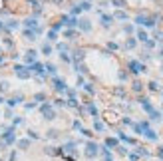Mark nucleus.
Segmentation results:
<instances>
[{
    "mask_svg": "<svg viewBox=\"0 0 163 161\" xmlns=\"http://www.w3.org/2000/svg\"><path fill=\"white\" fill-rule=\"evenodd\" d=\"M14 72H16V76L22 78V80H28V78L32 76V72H30L28 66H14Z\"/></svg>",
    "mask_w": 163,
    "mask_h": 161,
    "instance_id": "obj_1",
    "label": "nucleus"
},
{
    "mask_svg": "<svg viewBox=\"0 0 163 161\" xmlns=\"http://www.w3.org/2000/svg\"><path fill=\"white\" fill-rule=\"evenodd\" d=\"M40 111L44 114L46 119H54V117H56V111L50 107V103H42V106H40Z\"/></svg>",
    "mask_w": 163,
    "mask_h": 161,
    "instance_id": "obj_2",
    "label": "nucleus"
},
{
    "mask_svg": "<svg viewBox=\"0 0 163 161\" xmlns=\"http://www.w3.org/2000/svg\"><path fill=\"white\" fill-rule=\"evenodd\" d=\"M129 70L133 72V74H139V72H145V66L141 64V62H137V60H131L129 62Z\"/></svg>",
    "mask_w": 163,
    "mask_h": 161,
    "instance_id": "obj_3",
    "label": "nucleus"
},
{
    "mask_svg": "<svg viewBox=\"0 0 163 161\" xmlns=\"http://www.w3.org/2000/svg\"><path fill=\"white\" fill-rule=\"evenodd\" d=\"M36 50H28L26 54H24V62H26L28 66H32V64H36Z\"/></svg>",
    "mask_w": 163,
    "mask_h": 161,
    "instance_id": "obj_4",
    "label": "nucleus"
},
{
    "mask_svg": "<svg viewBox=\"0 0 163 161\" xmlns=\"http://www.w3.org/2000/svg\"><path fill=\"white\" fill-rule=\"evenodd\" d=\"M2 139L6 141V145H10V143H14V127H8L6 131H4V135H2Z\"/></svg>",
    "mask_w": 163,
    "mask_h": 161,
    "instance_id": "obj_5",
    "label": "nucleus"
},
{
    "mask_svg": "<svg viewBox=\"0 0 163 161\" xmlns=\"http://www.w3.org/2000/svg\"><path fill=\"white\" fill-rule=\"evenodd\" d=\"M74 56H72V62H76V64H82L84 62V58H86V52L84 50H74Z\"/></svg>",
    "mask_w": 163,
    "mask_h": 161,
    "instance_id": "obj_6",
    "label": "nucleus"
},
{
    "mask_svg": "<svg viewBox=\"0 0 163 161\" xmlns=\"http://www.w3.org/2000/svg\"><path fill=\"white\" fill-rule=\"evenodd\" d=\"M86 155H88V157H96V155H98V145H96V143H88V145H86Z\"/></svg>",
    "mask_w": 163,
    "mask_h": 161,
    "instance_id": "obj_7",
    "label": "nucleus"
},
{
    "mask_svg": "<svg viewBox=\"0 0 163 161\" xmlns=\"http://www.w3.org/2000/svg\"><path fill=\"white\" fill-rule=\"evenodd\" d=\"M30 68V72H32V74H44V64H38V62H36V64H32V66H28Z\"/></svg>",
    "mask_w": 163,
    "mask_h": 161,
    "instance_id": "obj_8",
    "label": "nucleus"
},
{
    "mask_svg": "<svg viewBox=\"0 0 163 161\" xmlns=\"http://www.w3.org/2000/svg\"><path fill=\"white\" fill-rule=\"evenodd\" d=\"M22 36H24V38H26L28 42H34V40H36V36H38V34L34 32V30H26V28H24V32H22Z\"/></svg>",
    "mask_w": 163,
    "mask_h": 161,
    "instance_id": "obj_9",
    "label": "nucleus"
},
{
    "mask_svg": "<svg viewBox=\"0 0 163 161\" xmlns=\"http://www.w3.org/2000/svg\"><path fill=\"white\" fill-rule=\"evenodd\" d=\"M16 28H18V22H16V20H6V22H4V30H6V32L16 30Z\"/></svg>",
    "mask_w": 163,
    "mask_h": 161,
    "instance_id": "obj_10",
    "label": "nucleus"
},
{
    "mask_svg": "<svg viewBox=\"0 0 163 161\" xmlns=\"http://www.w3.org/2000/svg\"><path fill=\"white\" fill-rule=\"evenodd\" d=\"M78 26L82 28L84 32H90V30H91V24H90V20H86V18H84V20H78Z\"/></svg>",
    "mask_w": 163,
    "mask_h": 161,
    "instance_id": "obj_11",
    "label": "nucleus"
},
{
    "mask_svg": "<svg viewBox=\"0 0 163 161\" xmlns=\"http://www.w3.org/2000/svg\"><path fill=\"white\" fill-rule=\"evenodd\" d=\"M111 22H113V16H105V14H102V26L104 28H110Z\"/></svg>",
    "mask_w": 163,
    "mask_h": 161,
    "instance_id": "obj_12",
    "label": "nucleus"
},
{
    "mask_svg": "<svg viewBox=\"0 0 163 161\" xmlns=\"http://www.w3.org/2000/svg\"><path fill=\"white\" fill-rule=\"evenodd\" d=\"M54 90H58V92H64V90H66L64 80H56V78H54Z\"/></svg>",
    "mask_w": 163,
    "mask_h": 161,
    "instance_id": "obj_13",
    "label": "nucleus"
},
{
    "mask_svg": "<svg viewBox=\"0 0 163 161\" xmlns=\"http://www.w3.org/2000/svg\"><path fill=\"white\" fill-rule=\"evenodd\" d=\"M113 20H127V12H124V10H118V12L113 14Z\"/></svg>",
    "mask_w": 163,
    "mask_h": 161,
    "instance_id": "obj_14",
    "label": "nucleus"
},
{
    "mask_svg": "<svg viewBox=\"0 0 163 161\" xmlns=\"http://www.w3.org/2000/svg\"><path fill=\"white\" fill-rule=\"evenodd\" d=\"M131 90H133L135 94H139V92L143 90V84H141V82H139V80H135V82H133V84H131Z\"/></svg>",
    "mask_w": 163,
    "mask_h": 161,
    "instance_id": "obj_15",
    "label": "nucleus"
},
{
    "mask_svg": "<svg viewBox=\"0 0 163 161\" xmlns=\"http://www.w3.org/2000/svg\"><path fill=\"white\" fill-rule=\"evenodd\" d=\"M135 44H137L135 38H127V40H125V48H127V50H133V48H135Z\"/></svg>",
    "mask_w": 163,
    "mask_h": 161,
    "instance_id": "obj_16",
    "label": "nucleus"
},
{
    "mask_svg": "<svg viewBox=\"0 0 163 161\" xmlns=\"http://www.w3.org/2000/svg\"><path fill=\"white\" fill-rule=\"evenodd\" d=\"M2 44H4L6 48H10V50L14 48V42H12V38H10V36H6V38H2Z\"/></svg>",
    "mask_w": 163,
    "mask_h": 161,
    "instance_id": "obj_17",
    "label": "nucleus"
},
{
    "mask_svg": "<svg viewBox=\"0 0 163 161\" xmlns=\"http://www.w3.org/2000/svg\"><path fill=\"white\" fill-rule=\"evenodd\" d=\"M147 87H149L151 92H159V90H161V87H159V84H157V82H149V84H147Z\"/></svg>",
    "mask_w": 163,
    "mask_h": 161,
    "instance_id": "obj_18",
    "label": "nucleus"
},
{
    "mask_svg": "<svg viewBox=\"0 0 163 161\" xmlns=\"http://www.w3.org/2000/svg\"><path fill=\"white\" fill-rule=\"evenodd\" d=\"M18 147L20 149H28V147H30V141H28V139H20L18 141Z\"/></svg>",
    "mask_w": 163,
    "mask_h": 161,
    "instance_id": "obj_19",
    "label": "nucleus"
},
{
    "mask_svg": "<svg viewBox=\"0 0 163 161\" xmlns=\"http://www.w3.org/2000/svg\"><path fill=\"white\" fill-rule=\"evenodd\" d=\"M8 90H10V84H8V82H0V94H4Z\"/></svg>",
    "mask_w": 163,
    "mask_h": 161,
    "instance_id": "obj_20",
    "label": "nucleus"
},
{
    "mask_svg": "<svg viewBox=\"0 0 163 161\" xmlns=\"http://www.w3.org/2000/svg\"><path fill=\"white\" fill-rule=\"evenodd\" d=\"M137 40H141V42H147V34H145L143 30H137Z\"/></svg>",
    "mask_w": 163,
    "mask_h": 161,
    "instance_id": "obj_21",
    "label": "nucleus"
},
{
    "mask_svg": "<svg viewBox=\"0 0 163 161\" xmlns=\"http://www.w3.org/2000/svg\"><path fill=\"white\" fill-rule=\"evenodd\" d=\"M64 36H66V38H68V40H74V38H76L78 34L74 32V30H66V32H64Z\"/></svg>",
    "mask_w": 163,
    "mask_h": 161,
    "instance_id": "obj_22",
    "label": "nucleus"
},
{
    "mask_svg": "<svg viewBox=\"0 0 163 161\" xmlns=\"http://www.w3.org/2000/svg\"><path fill=\"white\" fill-rule=\"evenodd\" d=\"M42 52H44L46 56H50V54H52V46H50V44H42Z\"/></svg>",
    "mask_w": 163,
    "mask_h": 161,
    "instance_id": "obj_23",
    "label": "nucleus"
},
{
    "mask_svg": "<svg viewBox=\"0 0 163 161\" xmlns=\"http://www.w3.org/2000/svg\"><path fill=\"white\" fill-rule=\"evenodd\" d=\"M44 70H48L50 74H56V66H54V64H46V66H44Z\"/></svg>",
    "mask_w": 163,
    "mask_h": 161,
    "instance_id": "obj_24",
    "label": "nucleus"
},
{
    "mask_svg": "<svg viewBox=\"0 0 163 161\" xmlns=\"http://www.w3.org/2000/svg\"><path fill=\"white\" fill-rule=\"evenodd\" d=\"M113 94H115V95H125V90L119 86V87H115V90H113Z\"/></svg>",
    "mask_w": 163,
    "mask_h": 161,
    "instance_id": "obj_25",
    "label": "nucleus"
},
{
    "mask_svg": "<svg viewBox=\"0 0 163 161\" xmlns=\"http://www.w3.org/2000/svg\"><path fill=\"white\" fill-rule=\"evenodd\" d=\"M78 6L82 8V10H90V8H91V4H90V2H86V0H84V2H82V4H78Z\"/></svg>",
    "mask_w": 163,
    "mask_h": 161,
    "instance_id": "obj_26",
    "label": "nucleus"
},
{
    "mask_svg": "<svg viewBox=\"0 0 163 161\" xmlns=\"http://www.w3.org/2000/svg\"><path fill=\"white\" fill-rule=\"evenodd\" d=\"M111 2H113L118 8H124V6H125V0H111Z\"/></svg>",
    "mask_w": 163,
    "mask_h": 161,
    "instance_id": "obj_27",
    "label": "nucleus"
},
{
    "mask_svg": "<svg viewBox=\"0 0 163 161\" xmlns=\"http://www.w3.org/2000/svg\"><path fill=\"white\" fill-rule=\"evenodd\" d=\"M56 38H58V34H56V32H54V30H50V32H48V40H56Z\"/></svg>",
    "mask_w": 163,
    "mask_h": 161,
    "instance_id": "obj_28",
    "label": "nucleus"
},
{
    "mask_svg": "<svg viewBox=\"0 0 163 161\" xmlns=\"http://www.w3.org/2000/svg\"><path fill=\"white\" fill-rule=\"evenodd\" d=\"M48 137H50V139L58 137V131H56V129H50V131H48Z\"/></svg>",
    "mask_w": 163,
    "mask_h": 161,
    "instance_id": "obj_29",
    "label": "nucleus"
},
{
    "mask_svg": "<svg viewBox=\"0 0 163 161\" xmlns=\"http://www.w3.org/2000/svg\"><path fill=\"white\" fill-rule=\"evenodd\" d=\"M76 70H78V72H82V74H84V72H88L84 64H76Z\"/></svg>",
    "mask_w": 163,
    "mask_h": 161,
    "instance_id": "obj_30",
    "label": "nucleus"
},
{
    "mask_svg": "<svg viewBox=\"0 0 163 161\" xmlns=\"http://www.w3.org/2000/svg\"><path fill=\"white\" fill-rule=\"evenodd\" d=\"M34 100H36V101H42V100H46V94H36V95H34Z\"/></svg>",
    "mask_w": 163,
    "mask_h": 161,
    "instance_id": "obj_31",
    "label": "nucleus"
},
{
    "mask_svg": "<svg viewBox=\"0 0 163 161\" xmlns=\"http://www.w3.org/2000/svg\"><path fill=\"white\" fill-rule=\"evenodd\" d=\"M107 48H110V50H118V44H115V42H107Z\"/></svg>",
    "mask_w": 163,
    "mask_h": 161,
    "instance_id": "obj_32",
    "label": "nucleus"
},
{
    "mask_svg": "<svg viewBox=\"0 0 163 161\" xmlns=\"http://www.w3.org/2000/svg\"><path fill=\"white\" fill-rule=\"evenodd\" d=\"M80 12H82V8H80V6H74L72 8V16H76V14H80Z\"/></svg>",
    "mask_w": 163,
    "mask_h": 161,
    "instance_id": "obj_33",
    "label": "nucleus"
},
{
    "mask_svg": "<svg viewBox=\"0 0 163 161\" xmlns=\"http://www.w3.org/2000/svg\"><path fill=\"white\" fill-rule=\"evenodd\" d=\"M96 129H98V131H104V123H102V121H96Z\"/></svg>",
    "mask_w": 163,
    "mask_h": 161,
    "instance_id": "obj_34",
    "label": "nucleus"
},
{
    "mask_svg": "<svg viewBox=\"0 0 163 161\" xmlns=\"http://www.w3.org/2000/svg\"><path fill=\"white\" fill-rule=\"evenodd\" d=\"M107 145H111V147H115V145H118V141H115V139H107Z\"/></svg>",
    "mask_w": 163,
    "mask_h": 161,
    "instance_id": "obj_35",
    "label": "nucleus"
},
{
    "mask_svg": "<svg viewBox=\"0 0 163 161\" xmlns=\"http://www.w3.org/2000/svg\"><path fill=\"white\" fill-rule=\"evenodd\" d=\"M145 46H147V48H153V46H155V42H153V40H147V42H145Z\"/></svg>",
    "mask_w": 163,
    "mask_h": 161,
    "instance_id": "obj_36",
    "label": "nucleus"
},
{
    "mask_svg": "<svg viewBox=\"0 0 163 161\" xmlns=\"http://www.w3.org/2000/svg\"><path fill=\"white\" fill-rule=\"evenodd\" d=\"M124 30H125V32H127V34H131V32H133V26H129V24H127V26H125Z\"/></svg>",
    "mask_w": 163,
    "mask_h": 161,
    "instance_id": "obj_37",
    "label": "nucleus"
},
{
    "mask_svg": "<svg viewBox=\"0 0 163 161\" xmlns=\"http://www.w3.org/2000/svg\"><path fill=\"white\" fill-rule=\"evenodd\" d=\"M28 133H30V137H32V139H38V133H36V131H28Z\"/></svg>",
    "mask_w": 163,
    "mask_h": 161,
    "instance_id": "obj_38",
    "label": "nucleus"
},
{
    "mask_svg": "<svg viewBox=\"0 0 163 161\" xmlns=\"http://www.w3.org/2000/svg\"><path fill=\"white\" fill-rule=\"evenodd\" d=\"M68 103H70V106H72V107H76V106H78V101L74 100V98H72V100H70V101H68Z\"/></svg>",
    "mask_w": 163,
    "mask_h": 161,
    "instance_id": "obj_39",
    "label": "nucleus"
},
{
    "mask_svg": "<svg viewBox=\"0 0 163 161\" xmlns=\"http://www.w3.org/2000/svg\"><path fill=\"white\" fill-rule=\"evenodd\" d=\"M0 149H6V141L4 139H0Z\"/></svg>",
    "mask_w": 163,
    "mask_h": 161,
    "instance_id": "obj_40",
    "label": "nucleus"
},
{
    "mask_svg": "<svg viewBox=\"0 0 163 161\" xmlns=\"http://www.w3.org/2000/svg\"><path fill=\"white\" fill-rule=\"evenodd\" d=\"M54 4H56V6H60V4H62V2H64V0H52Z\"/></svg>",
    "mask_w": 163,
    "mask_h": 161,
    "instance_id": "obj_41",
    "label": "nucleus"
},
{
    "mask_svg": "<svg viewBox=\"0 0 163 161\" xmlns=\"http://www.w3.org/2000/svg\"><path fill=\"white\" fill-rule=\"evenodd\" d=\"M159 56H161V58H163V48H161V52H159Z\"/></svg>",
    "mask_w": 163,
    "mask_h": 161,
    "instance_id": "obj_42",
    "label": "nucleus"
},
{
    "mask_svg": "<svg viewBox=\"0 0 163 161\" xmlns=\"http://www.w3.org/2000/svg\"><path fill=\"white\" fill-rule=\"evenodd\" d=\"M0 56H2V48H0Z\"/></svg>",
    "mask_w": 163,
    "mask_h": 161,
    "instance_id": "obj_43",
    "label": "nucleus"
},
{
    "mask_svg": "<svg viewBox=\"0 0 163 161\" xmlns=\"http://www.w3.org/2000/svg\"><path fill=\"white\" fill-rule=\"evenodd\" d=\"M0 103H2V98H0Z\"/></svg>",
    "mask_w": 163,
    "mask_h": 161,
    "instance_id": "obj_44",
    "label": "nucleus"
},
{
    "mask_svg": "<svg viewBox=\"0 0 163 161\" xmlns=\"http://www.w3.org/2000/svg\"><path fill=\"white\" fill-rule=\"evenodd\" d=\"M86 2H91V0H86Z\"/></svg>",
    "mask_w": 163,
    "mask_h": 161,
    "instance_id": "obj_45",
    "label": "nucleus"
},
{
    "mask_svg": "<svg viewBox=\"0 0 163 161\" xmlns=\"http://www.w3.org/2000/svg\"><path fill=\"white\" fill-rule=\"evenodd\" d=\"M161 72H163V68H161Z\"/></svg>",
    "mask_w": 163,
    "mask_h": 161,
    "instance_id": "obj_46",
    "label": "nucleus"
},
{
    "mask_svg": "<svg viewBox=\"0 0 163 161\" xmlns=\"http://www.w3.org/2000/svg\"><path fill=\"white\" fill-rule=\"evenodd\" d=\"M161 94H163V92H161Z\"/></svg>",
    "mask_w": 163,
    "mask_h": 161,
    "instance_id": "obj_47",
    "label": "nucleus"
}]
</instances>
